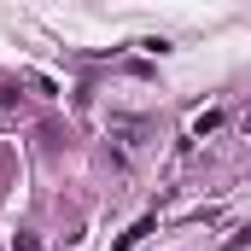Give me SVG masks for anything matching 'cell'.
Masks as SVG:
<instances>
[{"mask_svg":"<svg viewBox=\"0 0 251 251\" xmlns=\"http://www.w3.org/2000/svg\"><path fill=\"white\" fill-rule=\"evenodd\" d=\"M18 251H41V246H35V240H29V234H18Z\"/></svg>","mask_w":251,"mask_h":251,"instance_id":"obj_1","label":"cell"}]
</instances>
